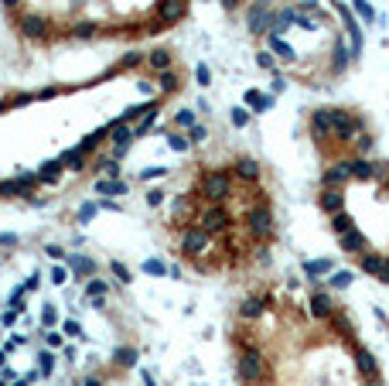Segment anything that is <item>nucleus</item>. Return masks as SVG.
Instances as JSON below:
<instances>
[{"instance_id": "2", "label": "nucleus", "mask_w": 389, "mask_h": 386, "mask_svg": "<svg viewBox=\"0 0 389 386\" xmlns=\"http://www.w3.org/2000/svg\"><path fill=\"white\" fill-rule=\"evenodd\" d=\"M11 24L21 41H31V45H48L51 41V21L41 11H17L11 14Z\"/></svg>"}, {"instance_id": "28", "label": "nucleus", "mask_w": 389, "mask_h": 386, "mask_svg": "<svg viewBox=\"0 0 389 386\" xmlns=\"http://www.w3.org/2000/svg\"><path fill=\"white\" fill-rule=\"evenodd\" d=\"M96 212H100V205H96V202H82V205H79V212H75V223H89Z\"/></svg>"}, {"instance_id": "21", "label": "nucleus", "mask_w": 389, "mask_h": 386, "mask_svg": "<svg viewBox=\"0 0 389 386\" xmlns=\"http://www.w3.org/2000/svg\"><path fill=\"white\" fill-rule=\"evenodd\" d=\"M352 281H356V274H352V270H331V274H328V287H331V291L352 287Z\"/></svg>"}, {"instance_id": "16", "label": "nucleus", "mask_w": 389, "mask_h": 386, "mask_svg": "<svg viewBox=\"0 0 389 386\" xmlns=\"http://www.w3.org/2000/svg\"><path fill=\"white\" fill-rule=\"evenodd\" d=\"M137 359H140L137 345H119V349L113 352V366H117V369H134Z\"/></svg>"}, {"instance_id": "11", "label": "nucleus", "mask_w": 389, "mask_h": 386, "mask_svg": "<svg viewBox=\"0 0 389 386\" xmlns=\"http://www.w3.org/2000/svg\"><path fill=\"white\" fill-rule=\"evenodd\" d=\"M383 267H386V253H375V250H369V253H362L358 257V270L362 274H369V277H383Z\"/></svg>"}, {"instance_id": "1", "label": "nucleus", "mask_w": 389, "mask_h": 386, "mask_svg": "<svg viewBox=\"0 0 389 386\" xmlns=\"http://www.w3.org/2000/svg\"><path fill=\"white\" fill-rule=\"evenodd\" d=\"M195 195H202L205 202L225 205V202L236 195V175H233V168H205L202 178H198Z\"/></svg>"}, {"instance_id": "40", "label": "nucleus", "mask_w": 389, "mask_h": 386, "mask_svg": "<svg viewBox=\"0 0 389 386\" xmlns=\"http://www.w3.org/2000/svg\"><path fill=\"white\" fill-rule=\"evenodd\" d=\"M48 345H51V349H58V345H62V335H58V332H48Z\"/></svg>"}, {"instance_id": "38", "label": "nucleus", "mask_w": 389, "mask_h": 386, "mask_svg": "<svg viewBox=\"0 0 389 386\" xmlns=\"http://www.w3.org/2000/svg\"><path fill=\"white\" fill-rule=\"evenodd\" d=\"M164 175H168V168H147L140 178H144V181H151V178H164Z\"/></svg>"}, {"instance_id": "34", "label": "nucleus", "mask_w": 389, "mask_h": 386, "mask_svg": "<svg viewBox=\"0 0 389 386\" xmlns=\"http://www.w3.org/2000/svg\"><path fill=\"white\" fill-rule=\"evenodd\" d=\"M195 82H198V86H212V69H208V65H198V69H195Z\"/></svg>"}, {"instance_id": "41", "label": "nucleus", "mask_w": 389, "mask_h": 386, "mask_svg": "<svg viewBox=\"0 0 389 386\" xmlns=\"http://www.w3.org/2000/svg\"><path fill=\"white\" fill-rule=\"evenodd\" d=\"M0 246H17V236H11V232H4V236H0Z\"/></svg>"}, {"instance_id": "33", "label": "nucleus", "mask_w": 389, "mask_h": 386, "mask_svg": "<svg viewBox=\"0 0 389 386\" xmlns=\"http://www.w3.org/2000/svg\"><path fill=\"white\" fill-rule=\"evenodd\" d=\"M205 137H208V127H202V123H195V127L188 130V141L191 144H202Z\"/></svg>"}, {"instance_id": "32", "label": "nucleus", "mask_w": 389, "mask_h": 386, "mask_svg": "<svg viewBox=\"0 0 389 386\" xmlns=\"http://www.w3.org/2000/svg\"><path fill=\"white\" fill-rule=\"evenodd\" d=\"M48 277H51V284H58V287H62V284L68 281V267H62V264H55L48 270Z\"/></svg>"}, {"instance_id": "6", "label": "nucleus", "mask_w": 389, "mask_h": 386, "mask_svg": "<svg viewBox=\"0 0 389 386\" xmlns=\"http://www.w3.org/2000/svg\"><path fill=\"white\" fill-rule=\"evenodd\" d=\"M65 267H68V274H72L75 281H89V277H96V274H100V264H96L92 257L79 253V250H72V253H68Z\"/></svg>"}, {"instance_id": "25", "label": "nucleus", "mask_w": 389, "mask_h": 386, "mask_svg": "<svg viewBox=\"0 0 389 386\" xmlns=\"http://www.w3.org/2000/svg\"><path fill=\"white\" fill-rule=\"evenodd\" d=\"M110 270H113V277H117L119 284H130L134 277H130V267L123 264V260H110Z\"/></svg>"}, {"instance_id": "37", "label": "nucleus", "mask_w": 389, "mask_h": 386, "mask_svg": "<svg viewBox=\"0 0 389 386\" xmlns=\"http://www.w3.org/2000/svg\"><path fill=\"white\" fill-rule=\"evenodd\" d=\"M0 4H4V11H7V18H11V14L21 11V4H24V0H0Z\"/></svg>"}, {"instance_id": "27", "label": "nucleus", "mask_w": 389, "mask_h": 386, "mask_svg": "<svg viewBox=\"0 0 389 386\" xmlns=\"http://www.w3.org/2000/svg\"><path fill=\"white\" fill-rule=\"evenodd\" d=\"M250 117H253V113H250L246 106H233V113H229L233 127H246V123H250Z\"/></svg>"}, {"instance_id": "22", "label": "nucleus", "mask_w": 389, "mask_h": 386, "mask_svg": "<svg viewBox=\"0 0 389 386\" xmlns=\"http://www.w3.org/2000/svg\"><path fill=\"white\" fill-rule=\"evenodd\" d=\"M352 14H358V18H362V24H373V21H379V18H375V7L369 4V0H352Z\"/></svg>"}, {"instance_id": "18", "label": "nucleus", "mask_w": 389, "mask_h": 386, "mask_svg": "<svg viewBox=\"0 0 389 386\" xmlns=\"http://www.w3.org/2000/svg\"><path fill=\"white\" fill-rule=\"evenodd\" d=\"M331 270H335V260H328V257H321V260H304V274L314 277V281H318V277H328Z\"/></svg>"}, {"instance_id": "39", "label": "nucleus", "mask_w": 389, "mask_h": 386, "mask_svg": "<svg viewBox=\"0 0 389 386\" xmlns=\"http://www.w3.org/2000/svg\"><path fill=\"white\" fill-rule=\"evenodd\" d=\"M239 7H243V0H222V11H229V14L239 11Z\"/></svg>"}, {"instance_id": "15", "label": "nucleus", "mask_w": 389, "mask_h": 386, "mask_svg": "<svg viewBox=\"0 0 389 386\" xmlns=\"http://www.w3.org/2000/svg\"><path fill=\"white\" fill-rule=\"evenodd\" d=\"M181 86H185V75H181L178 69H168V72H161V75H157V89H161L164 96L178 92Z\"/></svg>"}, {"instance_id": "17", "label": "nucleus", "mask_w": 389, "mask_h": 386, "mask_svg": "<svg viewBox=\"0 0 389 386\" xmlns=\"http://www.w3.org/2000/svg\"><path fill=\"white\" fill-rule=\"evenodd\" d=\"M96 35H100L96 21H75V24L68 28V38H75V41H92Z\"/></svg>"}, {"instance_id": "31", "label": "nucleus", "mask_w": 389, "mask_h": 386, "mask_svg": "<svg viewBox=\"0 0 389 386\" xmlns=\"http://www.w3.org/2000/svg\"><path fill=\"white\" fill-rule=\"evenodd\" d=\"M164 188H147V195H144V202H147V205H151V209H157V205H161V202H164Z\"/></svg>"}, {"instance_id": "23", "label": "nucleus", "mask_w": 389, "mask_h": 386, "mask_svg": "<svg viewBox=\"0 0 389 386\" xmlns=\"http://www.w3.org/2000/svg\"><path fill=\"white\" fill-rule=\"evenodd\" d=\"M348 229H356V219H352L348 212H339V215H331V232H335V236L348 232Z\"/></svg>"}, {"instance_id": "5", "label": "nucleus", "mask_w": 389, "mask_h": 386, "mask_svg": "<svg viewBox=\"0 0 389 386\" xmlns=\"http://www.w3.org/2000/svg\"><path fill=\"white\" fill-rule=\"evenodd\" d=\"M233 175H236L239 185H260V178H263V164L250 154H239L233 161Z\"/></svg>"}, {"instance_id": "24", "label": "nucleus", "mask_w": 389, "mask_h": 386, "mask_svg": "<svg viewBox=\"0 0 389 386\" xmlns=\"http://www.w3.org/2000/svg\"><path fill=\"white\" fill-rule=\"evenodd\" d=\"M168 270H171V267L164 264V260H154V257H151V260H144V274H151V277H164Z\"/></svg>"}, {"instance_id": "20", "label": "nucleus", "mask_w": 389, "mask_h": 386, "mask_svg": "<svg viewBox=\"0 0 389 386\" xmlns=\"http://www.w3.org/2000/svg\"><path fill=\"white\" fill-rule=\"evenodd\" d=\"M174 130H181V134H188V130H191V127H195V123H198V113H195V109H178V113H174Z\"/></svg>"}, {"instance_id": "9", "label": "nucleus", "mask_w": 389, "mask_h": 386, "mask_svg": "<svg viewBox=\"0 0 389 386\" xmlns=\"http://www.w3.org/2000/svg\"><path fill=\"white\" fill-rule=\"evenodd\" d=\"M318 209H321L328 219L345 212V188H321V192H318Z\"/></svg>"}, {"instance_id": "42", "label": "nucleus", "mask_w": 389, "mask_h": 386, "mask_svg": "<svg viewBox=\"0 0 389 386\" xmlns=\"http://www.w3.org/2000/svg\"><path fill=\"white\" fill-rule=\"evenodd\" d=\"M383 284H389V253H386V267H383V277H379Z\"/></svg>"}, {"instance_id": "3", "label": "nucleus", "mask_w": 389, "mask_h": 386, "mask_svg": "<svg viewBox=\"0 0 389 386\" xmlns=\"http://www.w3.org/2000/svg\"><path fill=\"white\" fill-rule=\"evenodd\" d=\"M273 18H277V11H273L270 0H253L250 7H246V28H250V35H270L273 31Z\"/></svg>"}, {"instance_id": "4", "label": "nucleus", "mask_w": 389, "mask_h": 386, "mask_svg": "<svg viewBox=\"0 0 389 386\" xmlns=\"http://www.w3.org/2000/svg\"><path fill=\"white\" fill-rule=\"evenodd\" d=\"M185 14H188V0H157V4H154V21H157L161 28L181 24Z\"/></svg>"}, {"instance_id": "8", "label": "nucleus", "mask_w": 389, "mask_h": 386, "mask_svg": "<svg viewBox=\"0 0 389 386\" xmlns=\"http://www.w3.org/2000/svg\"><path fill=\"white\" fill-rule=\"evenodd\" d=\"M339 246L341 250H345V253H348V257H362V253H369V240H366V232H362V229H348V232H341L339 236Z\"/></svg>"}, {"instance_id": "13", "label": "nucleus", "mask_w": 389, "mask_h": 386, "mask_svg": "<svg viewBox=\"0 0 389 386\" xmlns=\"http://www.w3.org/2000/svg\"><path fill=\"white\" fill-rule=\"evenodd\" d=\"M263 311H267L263 298H246V301H239V308H236L239 321H260V318H263Z\"/></svg>"}, {"instance_id": "36", "label": "nucleus", "mask_w": 389, "mask_h": 386, "mask_svg": "<svg viewBox=\"0 0 389 386\" xmlns=\"http://www.w3.org/2000/svg\"><path fill=\"white\" fill-rule=\"evenodd\" d=\"M62 332H65V335H72V338H82V325H79V321H72V318H68V321H65V325H62Z\"/></svg>"}, {"instance_id": "19", "label": "nucleus", "mask_w": 389, "mask_h": 386, "mask_svg": "<svg viewBox=\"0 0 389 386\" xmlns=\"http://www.w3.org/2000/svg\"><path fill=\"white\" fill-rule=\"evenodd\" d=\"M106 294H110V284L102 281V277H89L85 281V298H92L100 304V301H106Z\"/></svg>"}, {"instance_id": "10", "label": "nucleus", "mask_w": 389, "mask_h": 386, "mask_svg": "<svg viewBox=\"0 0 389 386\" xmlns=\"http://www.w3.org/2000/svg\"><path fill=\"white\" fill-rule=\"evenodd\" d=\"M273 103H277V96H267V92H260V89H246L243 92V106L250 109V113H267V109H273Z\"/></svg>"}, {"instance_id": "14", "label": "nucleus", "mask_w": 389, "mask_h": 386, "mask_svg": "<svg viewBox=\"0 0 389 386\" xmlns=\"http://www.w3.org/2000/svg\"><path fill=\"white\" fill-rule=\"evenodd\" d=\"M96 195H130V181H123V178H96Z\"/></svg>"}, {"instance_id": "29", "label": "nucleus", "mask_w": 389, "mask_h": 386, "mask_svg": "<svg viewBox=\"0 0 389 386\" xmlns=\"http://www.w3.org/2000/svg\"><path fill=\"white\" fill-rule=\"evenodd\" d=\"M168 144H171V151H178V154L191 147V141H188V134H178V130H174V134L168 137Z\"/></svg>"}, {"instance_id": "12", "label": "nucleus", "mask_w": 389, "mask_h": 386, "mask_svg": "<svg viewBox=\"0 0 389 386\" xmlns=\"http://www.w3.org/2000/svg\"><path fill=\"white\" fill-rule=\"evenodd\" d=\"M147 69H151L154 75L174 69V52H171V48H154V52L147 55Z\"/></svg>"}, {"instance_id": "30", "label": "nucleus", "mask_w": 389, "mask_h": 386, "mask_svg": "<svg viewBox=\"0 0 389 386\" xmlns=\"http://www.w3.org/2000/svg\"><path fill=\"white\" fill-rule=\"evenodd\" d=\"M45 253H48V260H55V264H62V260H68L65 246H58V243H48V246H45Z\"/></svg>"}, {"instance_id": "26", "label": "nucleus", "mask_w": 389, "mask_h": 386, "mask_svg": "<svg viewBox=\"0 0 389 386\" xmlns=\"http://www.w3.org/2000/svg\"><path fill=\"white\" fill-rule=\"evenodd\" d=\"M256 65H260L263 72H273V75H277V62H273V52H267V48H260V52H256Z\"/></svg>"}, {"instance_id": "7", "label": "nucleus", "mask_w": 389, "mask_h": 386, "mask_svg": "<svg viewBox=\"0 0 389 386\" xmlns=\"http://www.w3.org/2000/svg\"><path fill=\"white\" fill-rule=\"evenodd\" d=\"M307 308H311V318H314V321H321V325H328L331 315L339 311V304H335V298H331L328 291H314L311 301H307Z\"/></svg>"}, {"instance_id": "35", "label": "nucleus", "mask_w": 389, "mask_h": 386, "mask_svg": "<svg viewBox=\"0 0 389 386\" xmlns=\"http://www.w3.org/2000/svg\"><path fill=\"white\" fill-rule=\"evenodd\" d=\"M41 325H48V328H55V325H58V311H55L51 304H45V311H41Z\"/></svg>"}]
</instances>
